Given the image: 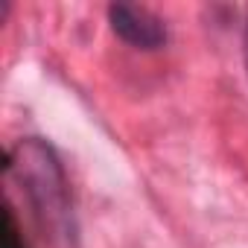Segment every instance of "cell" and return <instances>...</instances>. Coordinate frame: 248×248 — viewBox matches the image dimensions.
Returning a JSON list of instances; mask_svg holds the SVG:
<instances>
[{
  "mask_svg": "<svg viewBox=\"0 0 248 248\" xmlns=\"http://www.w3.org/2000/svg\"><path fill=\"white\" fill-rule=\"evenodd\" d=\"M15 152L21 155V161H18L24 170L21 175H24L27 187L32 190L38 207L44 213L50 210V213L64 216L67 213V181L62 175V167H59L53 149L32 138V140L21 143Z\"/></svg>",
  "mask_w": 248,
  "mask_h": 248,
  "instance_id": "obj_1",
  "label": "cell"
},
{
  "mask_svg": "<svg viewBox=\"0 0 248 248\" xmlns=\"http://www.w3.org/2000/svg\"><path fill=\"white\" fill-rule=\"evenodd\" d=\"M108 21H111L114 35H120L126 44H132L138 50H161L167 44L164 21L143 6L114 3V6H108Z\"/></svg>",
  "mask_w": 248,
  "mask_h": 248,
  "instance_id": "obj_2",
  "label": "cell"
},
{
  "mask_svg": "<svg viewBox=\"0 0 248 248\" xmlns=\"http://www.w3.org/2000/svg\"><path fill=\"white\" fill-rule=\"evenodd\" d=\"M0 248H30L21 228H18V219H15V210L6 204L3 207V228H0Z\"/></svg>",
  "mask_w": 248,
  "mask_h": 248,
  "instance_id": "obj_3",
  "label": "cell"
},
{
  "mask_svg": "<svg viewBox=\"0 0 248 248\" xmlns=\"http://www.w3.org/2000/svg\"><path fill=\"white\" fill-rule=\"evenodd\" d=\"M242 53H245V67H248V27H245V41H242Z\"/></svg>",
  "mask_w": 248,
  "mask_h": 248,
  "instance_id": "obj_4",
  "label": "cell"
}]
</instances>
